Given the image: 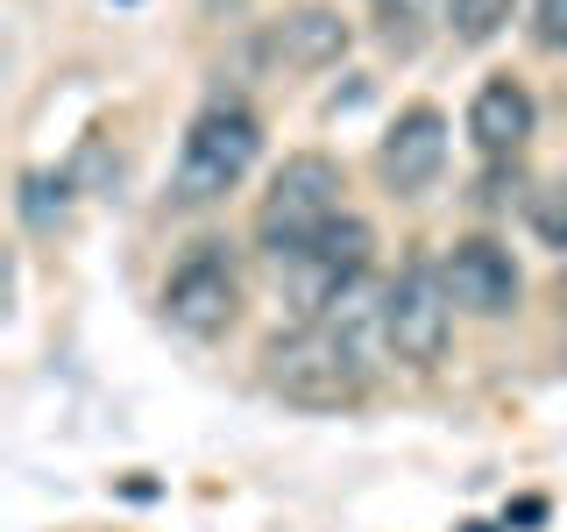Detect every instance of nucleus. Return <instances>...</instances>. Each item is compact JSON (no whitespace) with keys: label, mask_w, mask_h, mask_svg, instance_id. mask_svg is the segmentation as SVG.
Returning <instances> with one entry per match:
<instances>
[{"label":"nucleus","mask_w":567,"mask_h":532,"mask_svg":"<svg viewBox=\"0 0 567 532\" xmlns=\"http://www.w3.org/2000/svg\"><path fill=\"white\" fill-rule=\"evenodd\" d=\"M262 383L298 412H354L369 398V362L362 341L341 319H306L298 334H277L262 348Z\"/></svg>","instance_id":"1"},{"label":"nucleus","mask_w":567,"mask_h":532,"mask_svg":"<svg viewBox=\"0 0 567 532\" xmlns=\"http://www.w3.org/2000/svg\"><path fill=\"white\" fill-rule=\"evenodd\" d=\"M333 221H341V164L319 156V150L284 156V171L270 177V192L256 206V242L277 256V270L291 256H306Z\"/></svg>","instance_id":"2"},{"label":"nucleus","mask_w":567,"mask_h":532,"mask_svg":"<svg viewBox=\"0 0 567 532\" xmlns=\"http://www.w3.org/2000/svg\"><path fill=\"white\" fill-rule=\"evenodd\" d=\"M256 156H262V121L248 114V106H235V100H213L185 129V150H177V177H171L177 206L227 200V192L256 171Z\"/></svg>","instance_id":"3"},{"label":"nucleus","mask_w":567,"mask_h":532,"mask_svg":"<svg viewBox=\"0 0 567 532\" xmlns=\"http://www.w3.org/2000/svg\"><path fill=\"white\" fill-rule=\"evenodd\" d=\"M377 334L383 348L398 355L404 369H433L454 341V298H447V277L440 263H404V277L383 291L377 306Z\"/></svg>","instance_id":"4"},{"label":"nucleus","mask_w":567,"mask_h":532,"mask_svg":"<svg viewBox=\"0 0 567 532\" xmlns=\"http://www.w3.org/2000/svg\"><path fill=\"white\" fill-rule=\"evenodd\" d=\"M235 313H241V277H235L227 242H213V235L192 242L164 277V319L177 334H192V341H213V334L235 327Z\"/></svg>","instance_id":"5"},{"label":"nucleus","mask_w":567,"mask_h":532,"mask_svg":"<svg viewBox=\"0 0 567 532\" xmlns=\"http://www.w3.org/2000/svg\"><path fill=\"white\" fill-rule=\"evenodd\" d=\"M369 256H377V227L369 221H354V213H341V221L319 235L306 256H291L284 263V284H291V306L306 313V319H327L341 298L362 284L369 270Z\"/></svg>","instance_id":"6"},{"label":"nucleus","mask_w":567,"mask_h":532,"mask_svg":"<svg viewBox=\"0 0 567 532\" xmlns=\"http://www.w3.org/2000/svg\"><path fill=\"white\" fill-rule=\"evenodd\" d=\"M440 277H447V298H454L461 313H475V319L518 313V291H525L511 248L489 242V235H461V242L447 248V263H440Z\"/></svg>","instance_id":"7"},{"label":"nucleus","mask_w":567,"mask_h":532,"mask_svg":"<svg viewBox=\"0 0 567 532\" xmlns=\"http://www.w3.org/2000/svg\"><path fill=\"white\" fill-rule=\"evenodd\" d=\"M377 171L398 200L433 192V177L447 171V121H440V106H404V114L390 121V135L377 150Z\"/></svg>","instance_id":"8"},{"label":"nucleus","mask_w":567,"mask_h":532,"mask_svg":"<svg viewBox=\"0 0 567 532\" xmlns=\"http://www.w3.org/2000/svg\"><path fill=\"white\" fill-rule=\"evenodd\" d=\"M348 14L341 8H284L270 29H262V64L277 71H327L348 58Z\"/></svg>","instance_id":"9"},{"label":"nucleus","mask_w":567,"mask_h":532,"mask_svg":"<svg viewBox=\"0 0 567 532\" xmlns=\"http://www.w3.org/2000/svg\"><path fill=\"white\" fill-rule=\"evenodd\" d=\"M468 135H475V150H483V156H518L525 142H532V93H525L518 79L475 85V100H468Z\"/></svg>","instance_id":"10"},{"label":"nucleus","mask_w":567,"mask_h":532,"mask_svg":"<svg viewBox=\"0 0 567 532\" xmlns=\"http://www.w3.org/2000/svg\"><path fill=\"white\" fill-rule=\"evenodd\" d=\"M14 206H22L29 235H58V227L71 221V185H64V177H50V171H22Z\"/></svg>","instance_id":"11"},{"label":"nucleus","mask_w":567,"mask_h":532,"mask_svg":"<svg viewBox=\"0 0 567 532\" xmlns=\"http://www.w3.org/2000/svg\"><path fill=\"white\" fill-rule=\"evenodd\" d=\"M425 22H433V0H377V35L398 58H412L425 43Z\"/></svg>","instance_id":"12"},{"label":"nucleus","mask_w":567,"mask_h":532,"mask_svg":"<svg viewBox=\"0 0 567 532\" xmlns=\"http://www.w3.org/2000/svg\"><path fill=\"white\" fill-rule=\"evenodd\" d=\"M511 8H518V0H447V29H454V43H489L496 29L511 22Z\"/></svg>","instance_id":"13"},{"label":"nucleus","mask_w":567,"mask_h":532,"mask_svg":"<svg viewBox=\"0 0 567 532\" xmlns=\"http://www.w3.org/2000/svg\"><path fill=\"white\" fill-rule=\"evenodd\" d=\"M525 221H532V235H539L546 248H560V256H567V177H546V185L532 192Z\"/></svg>","instance_id":"14"},{"label":"nucleus","mask_w":567,"mask_h":532,"mask_svg":"<svg viewBox=\"0 0 567 532\" xmlns=\"http://www.w3.org/2000/svg\"><path fill=\"white\" fill-rule=\"evenodd\" d=\"M532 35H539V50H567V0H539Z\"/></svg>","instance_id":"15"}]
</instances>
